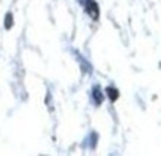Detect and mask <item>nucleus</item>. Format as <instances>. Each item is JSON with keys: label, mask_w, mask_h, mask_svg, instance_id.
Wrapping results in <instances>:
<instances>
[{"label": "nucleus", "mask_w": 161, "mask_h": 156, "mask_svg": "<svg viewBox=\"0 0 161 156\" xmlns=\"http://www.w3.org/2000/svg\"><path fill=\"white\" fill-rule=\"evenodd\" d=\"M87 13L92 16L93 19H98V16H99L98 5H96L93 0H89V2H87Z\"/></svg>", "instance_id": "1"}, {"label": "nucleus", "mask_w": 161, "mask_h": 156, "mask_svg": "<svg viewBox=\"0 0 161 156\" xmlns=\"http://www.w3.org/2000/svg\"><path fill=\"white\" fill-rule=\"evenodd\" d=\"M107 93H108V97L111 99L112 102H115L118 99V96H120V93H118L117 88H112V87H108L107 88Z\"/></svg>", "instance_id": "2"}, {"label": "nucleus", "mask_w": 161, "mask_h": 156, "mask_svg": "<svg viewBox=\"0 0 161 156\" xmlns=\"http://www.w3.org/2000/svg\"><path fill=\"white\" fill-rule=\"evenodd\" d=\"M95 100H96V103H101L103 100V96H102V93L99 91V88L96 87L95 88Z\"/></svg>", "instance_id": "3"}, {"label": "nucleus", "mask_w": 161, "mask_h": 156, "mask_svg": "<svg viewBox=\"0 0 161 156\" xmlns=\"http://www.w3.org/2000/svg\"><path fill=\"white\" fill-rule=\"evenodd\" d=\"M12 27V15H8V24H6V28H10Z\"/></svg>", "instance_id": "4"}]
</instances>
